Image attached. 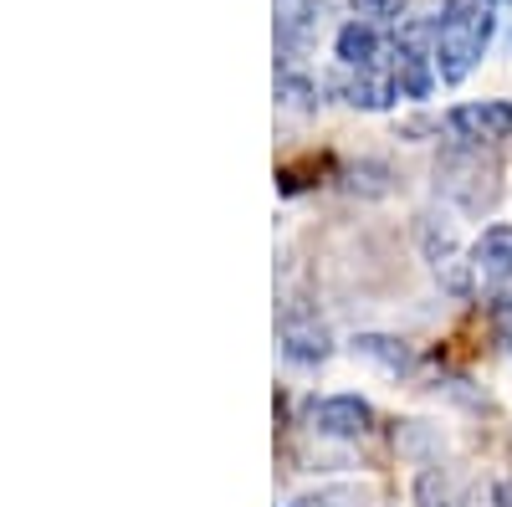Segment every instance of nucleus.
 <instances>
[{
  "label": "nucleus",
  "instance_id": "obj_17",
  "mask_svg": "<svg viewBox=\"0 0 512 507\" xmlns=\"http://www.w3.org/2000/svg\"><path fill=\"white\" fill-rule=\"evenodd\" d=\"M441 123H431V118H405L400 123V139H420V134H436Z\"/></svg>",
  "mask_w": 512,
  "mask_h": 507
},
{
  "label": "nucleus",
  "instance_id": "obj_18",
  "mask_svg": "<svg viewBox=\"0 0 512 507\" xmlns=\"http://www.w3.org/2000/svg\"><path fill=\"white\" fill-rule=\"evenodd\" d=\"M492 502H497V507H512V477L492 487Z\"/></svg>",
  "mask_w": 512,
  "mask_h": 507
},
{
  "label": "nucleus",
  "instance_id": "obj_19",
  "mask_svg": "<svg viewBox=\"0 0 512 507\" xmlns=\"http://www.w3.org/2000/svg\"><path fill=\"white\" fill-rule=\"evenodd\" d=\"M497 318H502V323L512 328V298H502V308H497Z\"/></svg>",
  "mask_w": 512,
  "mask_h": 507
},
{
  "label": "nucleus",
  "instance_id": "obj_14",
  "mask_svg": "<svg viewBox=\"0 0 512 507\" xmlns=\"http://www.w3.org/2000/svg\"><path fill=\"white\" fill-rule=\"evenodd\" d=\"M415 507H461L456 502V482L441 467H425L415 477Z\"/></svg>",
  "mask_w": 512,
  "mask_h": 507
},
{
  "label": "nucleus",
  "instance_id": "obj_20",
  "mask_svg": "<svg viewBox=\"0 0 512 507\" xmlns=\"http://www.w3.org/2000/svg\"><path fill=\"white\" fill-rule=\"evenodd\" d=\"M287 507H318V497H297V502H287Z\"/></svg>",
  "mask_w": 512,
  "mask_h": 507
},
{
  "label": "nucleus",
  "instance_id": "obj_1",
  "mask_svg": "<svg viewBox=\"0 0 512 507\" xmlns=\"http://www.w3.org/2000/svg\"><path fill=\"white\" fill-rule=\"evenodd\" d=\"M492 0H446L436 11V41H431V62L441 82H466L472 67L482 62L487 41H492Z\"/></svg>",
  "mask_w": 512,
  "mask_h": 507
},
{
  "label": "nucleus",
  "instance_id": "obj_2",
  "mask_svg": "<svg viewBox=\"0 0 512 507\" xmlns=\"http://www.w3.org/2000/svg\"><path fill=\"white\" fill-rule=\"evenodd\" d=\"M436 195H446L466 216H487L502 195V169L482 154V144H451L436 159Z\"/></svg>",
  "mask_w": 512,
  "mask_h": 507
},
{
  "label": "nucleus",
  "instance_id": "obj_3",
  "mask_svg": "<svg viewBox=\"0 0 512 507\" xmlns=\"http://www.w3.org/2000/svg\"><path fill=\"white\" fill-rule=\"evenodd\" d=\"M446 129L461 144H502V139H512V103H502V98L461 103L446 113Z\"/></svg>",
  "mask_w": 512,
  "mask_h": 507
},
{
  "label": "nucleus",
  "instance_id": "obj_6",
  "mask_svg": "<svg viewBox=\"0 0 512 507\" xmlns=\"http://www.w3.org/2000/svg\"><path fill=\"white\" fill-rule=\"evenodd\" d=\"M333 93L344 98L349 108L359 113H384L400 93H395V77H379L374 67H359V72H344V77H333Z\"/></svg>",
  "mask_w": 512,
  "mask_h": 507
},
{
  "label": "nucleus",
  "instance_id": "obj_9",
  "mask_svg": "<svg viewBox=\"0 0 512 507\" xmlns=\"http://www.w3.org/2000/svg\"><path fill=\"white\" fill-rule=\"evenodd\" d=\"M313 31H318V6L313 0H277V47L282 52L308 47Z\"/></svg>",
  "mask_w": 512,
  "mask_h": 507
},
{
  "label": "nucleus",
  "instance_id": "obj_15",
  "mask_svg": "<svg viewBox=\"0 0 512 507\" xmlns=\"http://www.w3.org/2000/svg\"><path fill=\"white\" fill-rule=\"evenodd\" d=\"M420 246H425V262H436V267H451V257H456V236H451V226H436V216L420 221Z\"/></svg>",
  "mask_w": 512,
  "mask_h": 507
},
{
  "label": "nucleus",
  "instance_id": "obj_7",
  "mask_svg": "<svg viewBox=\"0 0 512 507\" xmlns=\"http://www.w3.org/2000/svg\"><path fill=\"white\" fill-rule=\"evenodd\" d=\"M379 26L374 21H344L338 26V36H333V57L344 62L349 72H359V67H374V57H379Z\"/></svg>",
  "mask_w": 512,
  "mask_h": 507
},
{
  "label": "nucleus",
  "instance_id": "obj_8",
  "mask_svg": "<svg viewBox=\"0 0 512 507\" xmlns=\"http://www.w3.org/2000/svg\"><path fill=\"white\" fill-rule=\"evenodd\" d=\"M436 88V62L431 52H415V47H395V93L410 103H425Z\"/></svg>",
  "mask_w": 512,
  "mask_h": 507
},
{
  "label": "nucleus",
  "instance_id": "obj_16",
  "mask_svg": "<svg viewBox=\"0 0 512 507\" xmlns=\"http://www.w3.org/2000/svg\"><path fill=\"white\" fill-rule=\"evenodd\" d=\"M354 6L364 11V21H405V0H354Z\"/></svg>",
  "mask_w": 512,
  "mask_h": 507
},
{
  "label": "nucleus",
  "instance_id": "obj_5",
  "mask_svg": "<svg viewBox=\"0 0 512 507\" xmlns=\"http://www.w3.org/2000/svg\"><path fill=\"white\" fill-rule=\"evenodd\" d=\"M333 354V338L318 318H282V359L297 364V369H318L323 359Z\"/></svg>",
  "mask_w": 512,
  "mask_h": 507
},
{
  "label": "nucleus",
  "instance_id": "obj_12",
  "mask_svg": "<svg viewBox=\"0 0 512 507\" xmlns=\"http://www.w3.org/2000/svg\"><path fill=\"white\" fill-rule=\"evenodd\" d=\"M277 103L292 108V113H313L318 108V77H308L303 67L282 62L277 67Z\"/></svg>",
  "mask_w": 512,
  "mask_h": 507
},
{
  "label": "nucleus",
  "instance_id": "obj_4",
  "mask_svg": "<svg viewBox=\"0 0 512 507\" xmlns=\"http://www.w3.org/2000/svg\"><path fill=\"white\" fill-rule=\"evenodd\" d=\"M308 415H313V431L333 436V441H359L374 431V410L359 395H323V400H313Z\"/></svg>",
  "mask_w": 512,
  "mask_h": 507
},
{
  "label": "nucleus",
  "instance_id": "obj_13",
  "mask_svg": "<svg viewBox=\"0 0 512 507\" xmlns=\"http://www.w3.org/2000/svg\"><path fill=\"white\" fill-rule=\"evenodd\" d=\"M354 354H364V359L384 364L390 374H400V369H410V364H415L410 344H405V338H395V333H359V338H354Z\"/></svg>",
  "mask_w": 512,
  "mask_h": 507
},
{
  "label": "nucleus",
  "instance_id": "obj_11",
  "mask_svg": "<svg viewBox=\"0 0 512 507\" xmlns=\"http://www.w3.org/2000/svg\"><path fill=\"white\" fill-rule=\"evenodd\" d=\"M472 267L482 277H512V226H487L472 246Z\"/></svg>",
  "mask_w": 512,
  "mask_h": 507
},
{
  "label": "nucleus",
  "instance_id": "obj_10",
  "mask_svg": "<svg viewBox=\"0 0 512 507\" xmlns=\"http://www.w3.org/2000/svg\"><path fill=\"white\" fill-rule=\"evenodd\" d=\"M395 185H400V175L384 159H359L344 169V190L359 200H384V195H395Z\"/></svg>",
  "mask_w": 512,
  "mask_h": 507
}]
</instances>
